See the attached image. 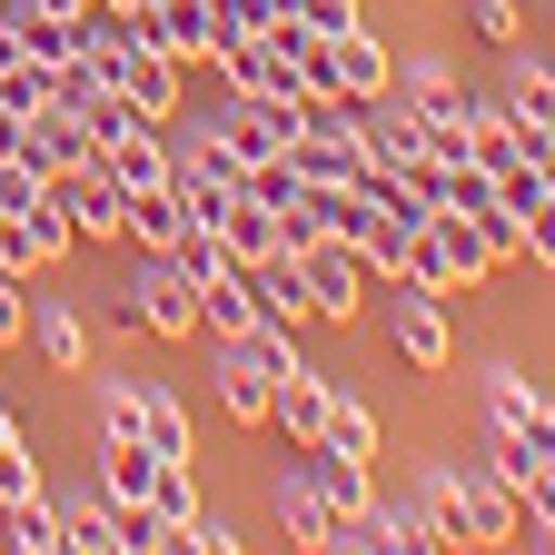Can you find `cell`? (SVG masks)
I'll list each match as a JSON object with an SVG mask.
<instances>
[{"label": "cell", "instance_id": "1f68e13d", "mask_svg": "<svg viewBox=\"0 0 555 555\" xmlns=\"http://www.w3.org/2000/svg\"><path fill=\"white\" fill-rule=\"evenodd\" d=\"M11 139H21V109H0V159H11Z\"/></svg>", "mask_w": 555, "mask_h": 555}, {"label": "cell", "instance_id": "4fadbf2b", "mask_svg": "<svg viewBox=\"0 0 555 555\" xmlns=\"http://www.w3.org/2000/svg\"><path fill=\"white\" fill-rule=\"evenodd\" d=\"M11 159H30L40 179H60V169H80V159H90V129H80V109H60V100L21 109V139H11Z\"/></svg>", "mask_w": 555, "mask_h": 555}, {"label": "cell", "instance_id": "4dcf8cb0", "mask_svg": "<svg viewBox=\"0 0 555 555\" xmlns=\"http://www.w3.org/2000/svg\"><path fill=\"white\" fill-rule=\"evenodd\" d=\"M516 139H526V169H535L545 198H555V129H516Z\"/></svg>", "mask_w": 555, "mask_h": 555}, {"label": "cell", "instance_id": "ba28073f", "mask_svg": "<svg viewBox=\"0 0 555 555\" xmlns=\"http://www.w3.org/2000/svg\"><path fill=\"white\" fill-rule=\"evenodd\" d=\"M387 337H397V358L406 367H447V298L437 288H416V278H387Z\"/></svg>", "mask_w": 555, "mask_h": 555}, {"label": "cell", "instance_id": "6da1fadb", "mask_svg": "<svg viewBox=\"0 0 555 555\" xmlns=\"http://www.w3.org/2000/svg\"><path fill=\"white\" fill-rule=\"evenodd\" d=\"M486 456H496L506 486L555 466V406H545V387L526 367H486Z\"/></svg>", "mask_w": 555, "mask_h": 555}, {"label": "cell", "instance_id": "f546056e", "mask_svg": "<svg viewBox=\"0 0 555 555\" xmlns=\"http://www.w3.org/2000/svg\"><path fill=\"white\" fill-rule=\"evenodd\" d=\"M466 21H476V40H486V50H506V40L526 30V21H516V0H476Z\"/></svg>", "mask_w": 555, "mask_h": 555}, {"label": "cell", "instance_id": "5bb4252c", "mask_svg": "<svg viewBox=\"0 0 555 555\" xmlns=\"http://www.w3.org/2000/svg\"><path fill=\"white\" fill-rule=\"evenodd\" d=\"M69 248V219H60V198H40V208H21V219H0V268L11 278H40V268H60Z\"/></svg>", "mask_w": 555, "mask_h": 555}, {"label": "cell", "instance_id": "cb8c5ba5", "mask_svg": "<svg viewBox=\"0 0 555 555\" xmlns=\"http://www.w3.org/2000/svg\"><path fill=\"white\" fill-rule=\"evenodd\" d=\"M150 21H159V50L189 69V60H208V0H150Z\"/></svg>", "mask_w": 555, "mask_h": 555}, {"label": "cell", "instance_id": "d4e9b609", "mask_svg": "<svg viewBox=\"0 0 555 555\" xmlns=\"http://www.w3.org/2000/svg\"><path fill=\"white\" fill-rule=\"evenodd\" d=\"M318 437H327L337 456H377V416H367L358 397H347V387L327 377V427H318Z\"/></svg>", "mask_w": 555, "mask_h": 555}, {"label": "cell", "instance_id": "7402d4cb", "mask_svg": "<svg viewBox=\"0 0 555 555\" xmlns=\"http://www.w3.org/2000/svg\"><path fill=\"white\" fill-rule=\"evenodd\" d=\"M179 229H189V208H179V189H169V179L129 189V238H139V248H169Z\"/></svg>", "mask_w": 555, "mask_h": 555}, {"label": "cell", "instance_id": "83f0119b", "mask_svg": "<svg viewBox=\"0 0 555 555\" xmlns=\"http://www.w3.org/2000/svg\"><path fill=\"white\" fill-rule=\"evenodd\" d=\"M516 258H535V268H555V198H535L526 219H516Z\"/></svg>", "mask_w": 555, "mask_h": 555}, {"label": "cell", "instance_id": "52a82bcc", "mask_svg": "<svg viewBox=\"0 0 555 555\" xmlns=\"http://www.w3.org/2000/svg\"><path fill=\"white\" fill-rule=\"evenodd\" d=\"M50 198H60L69 238H90V248H119V238H129V189H119V179H109L100 159L60 169V179H50Z\"/></svg>", "mask_w": 555, "mask_h": 555}, {"label": "cell", "instance_id": "ac0fdd59", "mask_svg": "<svg viewBox=\"0 0 555 555\" xmlns=\"http://www.w3.org/2000/svg\"><path fill=\"white\" fill-rule=\"evenodd\" d=\"M50 496H60V486H50ZM60 555H129L109 496H60Z\"/></svg>", "mask_w": 555, "mask_h": 555}, {"label": "cell", "instance_id": "3957f363", "mask_svg": "<svg viewBox=\"0 0 555 555\" xmlns=\"http://www.w3.org/2000/svg\"><path fill=\"white\" fill-rule=\"evenodd\" d=\"M119 308H129V327H150V337H198V278L169 248H139L129 278H119Z\"/></svg>", "mask_w": 555, "mask_h": 555}, {"label": "cell", "instance_id": "f1b7e54d", "mask_svg": "<svg viewBox=\"0 0 555 555\" xmlns=\"http://www.w3.org/2000/svg\"><path fill=\"white\" fill-rule=\"evenodd\" d=\"M40 486H50V476H40V456H30V447H0V506L40 496Z\"/></svg>", "mask_w": 555, "mask_h": 555}, {"label": "cell", "instance_id": "7c38bea8", "mask_svg": "<svg viewBox=\"0 0 555 555\" xmlns=\"http://www.w3.org/2000/svg\"><path fill=\"white\" fill-rule=\"evenodd\" d=\"M268 506H278V526H288V545H327V496H318V476H308V447L288 437V456L268 466Z\"/></svg>", "mask_w": 555, "mask_h": 555}, {"label": "cell", "instance_id": "7a4b0ae2", "mask_svg": "<svg viewBox=\"0 0 555 555\" xmlns=\"http://www.w3.org/2000/svg\"><path fill=\"white\" fill-rule=\"evenodd\" d=\"M387 80H397V60H387V40H377L367 21L298 50V90H308V100H377Z\"/></svg>", "mask_w": 555, "mask_h": 555}, {"label": "cell", "instance_id": "ffe728a7", "mask_svg": "<svg viewBox=\"0 0 555 555\" xmlns=\"http://www.w3.org/2000/svg\"><path fill=\"white\" fill-rule=\"evenodd\" d=\"M268 427H278V437H318V427H327V377H318V367H288V377H278Z\"/></svg>", "mask_w": 555, "mask_h": 555}, {"label": "cell", "instance_id": "5b68a950", "mask_svg": "<svg viewBox=\"0 0 555 555\" xmlns=\"http://www.w3.org/2000/svg\"><path fill=\"white\" fill-rule=\"evenodd\" d=\"M298 268H308V318H327V327H347V318L367 308V288H387V278L347 248V238H327V229L298 238Z\"/></svg>", "mask_w": 555, "mask_h": 555}, {"label": "cell", "instance_id": "603a6c76", "mask_svg": "<svg viewBox=\"0 0 555 555\" xmlns=\"http://www.w3.org/2000/svg\"><path fill=\"white\" fill-rule=\"evenodd\" d=\"M219 238H229V258L248 268V258H268V248H288V229H278V208H258L248 189H238V208L219 219Z\"/></svg>", "mask_w": 555, "mask_h": 555}, {"label": "cell", "instance_id": "9c48e42d", "mask_svg": "<svg viewBox=\"0 0 555 555\" xmlns=\"http://www.w3.org/2000/svg\"><path fill=\"white\" fill-rule=\"evenodd\" d=\"M248 327H308V268H298V248H268V258H248Z\"/></svg>", "mask_w": 555, "mask_h": 555}, {"label": "cell", "instance_id": "44dd1931", "mask_svg": "<svg viewBox=\"0 0 555 555\" xmlns=\"http://www.w3.org/2000/svg\"><path fill=\"white\" fill-rule=\"evenodd\" d=\"M0 545H11V555H60V496H50V486L21 496V506H0Z\"/></svg>", "mask_w": 555, "mask_h": 555}, {"label": "cell", "instance_id": "4316f807", "mask_svg": "<svg viewBox=\"0 0 555 555\" xmlns=\"http://www.w3.org/2000/svg\"><path fill=\"white\" fill-rule=\"evenodd\" d=\"M40 198H50V179L30 159H0V219H21V208H40Z\"/></svg>", "mask_w": 555, "mask_h": 555}, {"label": "cell", "instance_id": "8fae6325", "mask_svg": "<svg viewBox=\"0 0 555 555\" xmlns=\"http://www.w3.org/2000/svg\"><path fill=\"white\" fill-rule=\"evenodd\" d=\"M208 377H219V406L238 416V427H268V406H278V387H268V367H258V347H248V327H238V337H208Z\"/></svg>", "mask_w": 555, "mask_h": 555}, {"label": "cell", "instance_id": "8992f818", "mask_svg": "<svg viewBox=\"0 0 555 555\" xmlns=\"http://www.w3.org/2000/svg\"><path fill=\"white\" fill-rule=\"evenodd\" d=\"M447 456V486H456V516H466V535L476 545H516V486L496 476V456H456V447H437Z\"/></svg>", "mask_w": 555, "mask_h": 555}, {"label": "cell", "instance_id": "d6986e66", "mask_svg": "<svg viewBox=\"0 0 555 555\" xmlns=\"http://www.w3.org/2000/svg\"><path fill=\"white\" fill-rule=\"evenodd\" d=\"M119 90L150 109V119H179V60H169V50H129V60H119Z\"/></svg>", "mask_w": 555, "mask_h": 555}, {"label": "cell", "instance_id": "e0dca14e", "mask_svg": "<svg viewBox=\"0 0 555 555\" xmlns=\"http://www.w3.org/2000/svg\"><path fill=\"white\" fill-rule=\"evenodd\" d=\"M139 447H159V456H198L189 406H179V387H169V377H139Z\"/></svg>", "mask_w": 555, "mask_h": 555}, {"label": "cell", "instance_id": "9a60e30c", "mask_svg": "<svg viewBox=\"0 0 555 555\" xmlns=\"http://www.w3.org/2000/svg\"><path fill=\"white\" fill-rule=\"evenodd\" d=\"M119 189H150V179H169V119H129L119 139H100V150H90Z\"/></svg>", "mask_w": 555, "mask_h": 555}, {"label": "cell", "instance_id": "484cf974", "mask_svg": "<svg viewBox=\"0 0 555 555\" xmlns=\"http://www.w3.org/2000/svg\"><path fill=\"white\" fill-rule=\"evenodd\" d=\"M90 416H100V437H139V377H90Z\"/></svg>", "mask_w": 555, "mask_h": 555}, {"label": "cell", "instance_id": "2e32d148", "mask_svg": "<svg viewBox=\"0 0 555 555\" xmlns=\"http://www.w3.org/2000/svg\"><path fill=\"white\" fill-rule=\"evenodd\" d=\"M496 109H506L516 129H555V69H545L526 40H506V80H496Z\"/></svg>", "mask_w": 555, "mask_h": 555}, {"label": "cell", "instance_id": "277c9868", "mask_svg": "<svg viewBox=\"0 0 555 555\" xmlns=\"http://www.w3.org/2000/svg\"><path fill=\"white\" fill-rule=\"evenodd\" d=\"M486 268H496V258H486V229L466 219V208H427V229H416V248H406V268L397 278H416V288H476V278Z\"/></svg>", "mask_w": 555, "mask_h": 555}, {"label": "cell", "instance_id": "30bf717a", "mask_svg": "<svg viewBox=\"0 0 555 555\" xmlns=\"http://www.w3.org/2000/svg\"><path fill=\"white\" fill-rule=\"evenodd\" d=\"M21 347H30L50 377H80L90 367V327H80L69 298H21Z\"/></svg>", "mask_w": 555, "mask_h": 555}]
</instances>
